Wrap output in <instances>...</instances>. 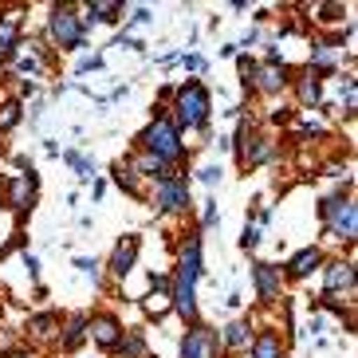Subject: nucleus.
<instances>
[{"label": "nucleus", "instance_id": "f257e3e1", "mask_svg": "<svg viewBox=\"0 0 358 358\" xmlns=\"http://www.w3.org/2000/svg\"><path fill=\"white\" fill-rule=\"evenodd\" d=\"M197 272H201V244L189 241L185 252H181V268H178V287H173V307H178L185 319L197 315V303H193V287H197Z\"/></svg>", "mask_w": 358, "mask_h": 358}, {"label": "nucleus", "instance_id": "f03ea898", "mask_svg": "<svg viewBox=\"0 0 358 358\" xmlns=\"http://www.w3.org/2000/svg\"><path fill=\"white\" fill-rule=\"evenodd\" d=\"M142 142H146V150H150L158 162H173V158L181 154L178 130H173V122H169V118H158V122H154L146 134H142Z\"/></svg>", "mask_w": 358, "mask_h": 358}, {"label": "nucleus", "instance_id": "7ed1b4c3", "mask_svg": "<svg viewBox=\"0 0 358 358\" xmlns=\"http://www.w3.org/2000/svg\"><path fill=\"white\" fill-rule=\"evenodd\" d=\"M178 115L185 127H205V118H209V95H205V87L201 83H185L178 95Z\"/></svg>", "mask_w": 358, "mask_h": 358}, {"label": "nucleus", "instance_id": "20e7f679", "mask_svg": "<svg viewBox=\"0 0 358 358\" xmlns=\"http://www.w3.org/2000/svg\"><path fill=\"white\" fill-rule=\"evenodd\" d=\"M323 217L331 221V232H335L338 241H355V224H358V213L350 201H327L323 205Z\"/></svg>", "mask_w": 358, "mask_h": 358}, {"label": "nucleus", "instance_id": "39448f33", "mask_svg": "<svg viewBox=\"0 0 358 358\" xmlns=\"http://www.w3.org/2000/svg\"><path fill=\"white\" fill-rule=\"evenodd\" d=\"M52 32H55V40H59V48H79V43H83V28H79L71 8L52 12Z\"/></svg>", "mask_w": 358, "mask_h": 358}, {"label": "nucleus", "instance_id": "423d86ee", "mask_svg": "<svg viewBox=\"0 0 358 358\" xmlns=\"http://www.w3.org/2000/svg\"><path fill=\"white\" fill-rule=\"evenodd\" d=\"M162 209H185L189 205V189H185V181H173V178H166L162 181Z\"/></svg>", "mask_w": 358, "mask_h": 358}, {"label": "nucleus", "instance_id": "0eeeda50", "mask_svg": "<svg viewBox=\"0 0 358 358\" xmlns=\"http://www.w3.org/2000/svg\"><path fill=\"white\" fill-rule=\"evenodd\" d=\"M32 189H36V178H28V173L12 178V181H8V205H12V209H28Z\"/></svg>", "mask_w": 358, "mask_h": 358}, {"label": "nucleus", "instance_id": "6e6552de", "mask_svg": "<svg viewBox=\"0 0 358 358\" xmlns=\"http://www.w3.org/2000/svg\"><path fill=\"white\" fill-rule=\"evenodd\" d=\"M134 256H138V236H127V241L115 248V256H110V268H115L118 275H127L130 268H134Z\"/></svg>", "mask_w": 358, "mask_h": 358}, {"label": "nucleus", "instance_id": "1a4fd4ad", "mask_svg": "<svg viewBox=\"0 0 358 358\" xmlns=\"http://www.w3.org/2000/svg\"><path fill=\"white\" fill-rule=\"evenodd\" d=\"M91 331H95V343H99V347H110V350L118 347V323H115L110 315H99L95 323H91Z\"/></svg>", "mask_w": 358, "mask_h": 358}, {"label": "nucleus", "instance_id": "9d476101", "mask_svg": "<svg viewBox=\"0 0 358 358\" xmlns=\"http://www.w3.org/2000/svg\"><path fill=\"white\" fill-rule=\"evenodd\" d=\"M256 284H260L264 299H275L280 295V275H275L272 264H256Z\"/></svg>", "mask_w": 358, "mask_h": 358}, {"label": "nucleus", "instance_id": "9b49d317", "mask_svg": "<svg viewBox=\"0 0 358 358\" xmlns=\"http://www.w3.org/2000/svg\"><path fill=\"white\" fill-rule=\"evenodd\" d=\"M338 287H355V268L350 264H331L327 268V292H338Z\"/></svg>", "mask_w": 358, "mask_h": 358}, {"label": "nucleus", "instance_id": "f8f14e48", "mask_svg": "<svg viewBox=\"0 0 358 358\" xmlns=\"http://www.w3.org/2000/svg\"><path fill=\"white\" fill-rule=\"evenodd\" d=\"M252 358H280V338L272 335V331H264L260 338H256V350Z\"/></svg>", "mask_w": 358, "mask_h": 358}, {"label": "nucleus", "instance_id": "ddd939ff", "mask_svg": "<svg viewBox=\"0 0 358 358\" xmlns=\"http://www.w3.org/2000/svg\"><path fill=\"white\" fill-rule=\"evenodd\" d=\"M256 75H260V87H264V91H275V87H284V67H275V59H272L268 67H260Z\"/></svg>", "mask_w": 358, "mask_h": 358}, {"label": "nucleus", "instance_id": "4468645a", "mask_svg": "<svg viewBox=\"0 0 358 358\" xmlns=\"http://www.w3.org/2000/svg\"><path fill=\"white\" fill-rule=\"evenodd\" d=\"M315 264H319V252H315V248H303V252L292 260V275H307Z\"/></svg>", "mask_w": 358, "mask_h": 358}, {"label": "nucleus", "instance_id": "2eb2a0df", "mask_svg": "<svg viewBox=\"0 0 358 358\" xmlns=\"http://www.w3.org/2000/svg\"><path fill=\"white\" fill-rule=\"evenodd\" d=\"M181 358H205V331H189L185 347H181Z\"/></svg>", "mask_w": 358, "mask_h": 358}, {"label": "nucleus", "instance_id": "dca6fc26", "mask_svg": "<svg viewBox=\"0 0 358 358\" xmlns=\"http://www.w3.org/2000/svg\"><path fill=\"white\" fill-rule=\"evenodd\" d=\"M118 12H122V4H91V16H99V20H118Z\"/></svg>", "mask_w": 358, "mask_h": 358}, {"label": "nucleus", "instance_id": "f3484780", "mask_svg": "<svg viewBox=\"0 0 358 358\" xmlns=\"http://www.w3.org/2000/svg\"><path fill=\"white\" fill-rule=\"evenodd\" d=\"M16 118H20V106H16V103H8V106H4V110H0V130L16 127Z\"/></svg>", "mask_w": 358, "mask_h": 358}, {"label": "nucleus", "instance_id": "a211bd4d", "mask_svg": "<svg viewBox=\"0 0 358 358\" xmlns=\"http://www.w3.org/2000/svg\"><path fill=\"white\" fill-rule=\"evenodd\" d=\"M83 327H87V319H75L71 331H67V338H64V347H79V338H83Z\"/></svg>", "mask_w": 358, "mask_h": 358}, {"label": "nucleus", "instance_id": "6ab92c4d", "mask_svg": "<svg viewBox=\"0 0 358 358\" xmlns=\"http://www.w3.org/2000/svg\"><path fill=\"white\" fill-rule=\"evenodd\" d=\"M224 338H229V347H244V338H248V335H244V327H241V323H232Z\"/></svg>", "mask_w": 358, "mask_h": 358}, {"label": "nucleus", "instance_id": "aec40b11", "mask_svg": "<svg viewBox=\"0 0 358 358\" xmlns=\"http://www.w3.org/2000/svg\"><path fill=\"white\" fill-rule=\"evenodd\" d=\"M52 327H55L52 315H40V319L32 323V331H36V335H52Z\"/></svg>", "mask_w": 358, "mask_h": 358}, {"label": "nucleus", "instance_id": "412c9836", "mask_svg": "<svg viewBox=\"0 0 358 358\" xmlns=\"http://www.w3.org/2000/svg\"><path fill=\"white\" fill-rule=\"evenodd\" d=\"M12 40H16V28H12V24H0V52H8Z\"/></svg>", "mask_w": 358, "mask_h": 358}, {"label": "nucleus", "instance_id": "4be33fe9", "mask_svg": "<svg viewBox=\"0 0 358 358\" xmlns=\"http://www.w3.org/2000/svg\"><path fill=\"white\" fill-rule=\"evenodd\" d=\"M122 358H142V338H138V335L122 347Z\"/></svg>", "mask_w": 358, "mask_h": 358}, {"label": "nucleus", "instance_id": "5701e85b", "mask_svg": "<svg viewBox=\"0 0 358 358\" xmlns=\"http://www.w3.org/2000/svg\"><path fill=\"white\" fill-rule=\"evenodd\" d=\"M315 64H319V67H331V64H335V52H327V48H319V52H315Z\"/></svg>", "mask_w": 358, "mask_h": 358}, {"label": "nucleus", "instance_id": "b1692460", "mask_svg": "<svg viewBox=\"0 0 358 358\" xmlns=\"http://www.w3.org/2000/svg\"><path fill=\"white\" fill-rule=\"evenodd\" d=\"M256 241H260V236H256V229H248V232H244V248H256Z\"/></svg>", "mask_w": 358, "mask_h": 358}]
</instances>
